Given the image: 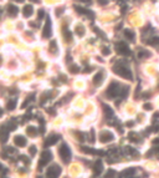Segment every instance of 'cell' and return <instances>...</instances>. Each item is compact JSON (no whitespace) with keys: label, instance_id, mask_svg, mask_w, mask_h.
I'll return each mask as SVG.
<instances>
[{"label":"cell","instance_id":"6da1fadb","mask_svg":"<svg viewBox=\"0 0 159 178\" xmlns=\"http://www.w3.org/2000/svg\"><path fill=\"white\" fill-rule=\"evenodd\" d=\"M113 71H114L118 76H121V77H123V79H125V80H129V81L133 80V75H132L131 69L127 66V65L122 64V63L116 64V65L113 66Z\"/></svg>","mask_w":159,"mask_h":178},{"label":"cell","instance_id":"7a4b0ae2","mask_svg":"<svg viewBox=\"0 0 159 178\" xmlns=\"http://www.w3.org/2000/svg\"><path fill=\"white\" fill-rule=\"evenodd\" d=\"M58 155L65 163H70V161H71V150L67 146V143H65V142L61 143V146L58 148Z\"/></svg>","mask_w":159,"mask_h":178},{"label":"cell","instance_id":"3957f363","mask_svg":"<svg viewBox=\"0 0 159 178\" xmlns=\"http://www.w3.org/2000/svg\"><path fill=\"white\" fill-rule=\"evenodd\" d=\"M121 88H122V87H121V85H119L118 82H116V81L111 82L109 86L107 87V90H106V96H107L108 99H114V97L119 96Z\"/></svg>","mask_w":159,"mask_h":178},{"label":"cell","instance_id":"277c9868","mask_svg":"<svg viewBox=\"0 0 159 178\" xmlns=\"http://www.w3.org/2000/svg\"><path fill=\"white\" fill-rule=\"evenodd\" d=\"M116 50L122 56H129L131 55V49H129V46L127 45L124 41H118L116 44Z\"/></svg>","mask_w":159,"mask_h":178},{"label":"cell","instance_id":"5b68a950","mask_svg":"<svg viewBox=\"0 0 159 178\" xmlns=\"http://www.w3.org/2000/svg\"><path fill=\"white\" fill-rule=\"evenodd\" d=\"M51 160H52V153H51L49 150H45V151L41 153L40 161H39V168H42L44 166L49 164Z\"/></svg>","mask_w":159,"mask_h":178},{"label":"cell","instance_id":"8992f818","mask_svg":"<svg viewBox=\"0 0 159 178\" xmlns=\"http://www.w3.org/2000/svg\"><path fill=\"white\" fill-rule=\"evenodd\" d=\"M113 140H114V135H113L111 131H108V130L101 131V133H100V141H101L102 143H109V142H112Z\"/></svg>","mask_w":159,"mask_h":178},{"label":"cell","instance_id":"52a82bcc","mask_svg":"<svg viewBox=\"0 0 159 178\" xmlns=\"http://www.w3.org/2000/svg\"><path fill=\"white\" fill-rule=\"evenodd\" d=\"M61 174V167L58 164H51L47 171H46V176L47 177H58Z\"/></svg>","mask_w":159,"mask_h":178},{"label":"cell","instance_id":"ba28073f","mask_svg":"<svg viewBox=\"0 0 159 178\" xmlns=\"http://www.w3.org/2000/svg\"><path fill=\"white\" fill-rule=\"evenodd\" d=\"M60 135L58 133H52V135H50L46 140H45V143H44V146L45 147H50V146H54V144H56L58 141H60Z\"/></svg>","mask_w":159,"mask_h":178},{"label":"cell","instance_id":"9c48e42d","mask_svg":"<svg viewBox=\"0 0 159 178\" xmlns=\"http://www.w3.org/2000/svg\"><path fill=\"white\" fill-rule=\"evenodd\" d=\"M51 35H52L51 19L47 16V19H46V22H45V26H44V30H42V36H44V38H46V39H49V38H51Z\"/></svg>","mask_w":159,"mask_h":178},{"label":"cell","instance_id":"30bf717a","mask_svg":"<svg viewBox=\"0 0 159 178\" xmlns=\"http://www.w3.org/2000/svg\"><path fill=\"white\" fill-rule=\"evenodd\" d=\"M74 8H75V10L78 13V14H82V15H86L87 18H89V19H93L94 18V14L89 10V9H86V8H83V6H80V5H74Z\"/></svg>","mask_w":159,"mask_h":178},{"label":"cell","instance_id":"8fae6325","mask_svg":"<svg viewBox=\"0 0 159 178\" xmlns=\"http://www.w3.org/2000/svg\"><path fill=\"white\" fill-rule=\"evenodd\" d=\"M81 151L83 153H89V155H97V156H105L106 152L101 151V150H93V148L86 147V146H81Z\"/></svg>","mask_w":159,"mask_h":178},{"label":"cell","instance_id":"7c38bea8","mask_svg":"<svg viewBox=\"0 0 159 178\" xmlns=\"http://www.w3.org/2000/svg\"><path fill=\"white\" fill-rule=\"evenodd\" d=\"M102 172H103V163L101 160H97L93 164V174L96 177H98L102 174Z\"/></svg>","mask_w":159,"mask_h":178},{"label":"cell","instance_id":"4fadbf2b","mask_svg":"<svg viewBox=\"0 0 159 178\" xmlns=\"http://www.w3.org/2000/svg\"><path fill=\"white\" fill-rule=\"evenodd\" d=\"M9 132H10V131L6 128L5 125L0 126V141H2L3 143H5V142L8 141V138H9Z\"/></svg>","mask_w":159,"mask_h":178},{"label":"cell","instance_id":"5bb4252c","mask_svg":"<svg viewBox=\"0 0 159 178\" xmlns=\"http://www.w3.org/2000/svg\"><path fill=\"white\" fill-rule=\"evenodd\" d=\"M14 143H15V146H18V147H25V146L27 144V140H26L25 136L18 135V136L14 137Z\"/></svg>","mask_w":159,"mask_h":178},{"label":"cell","instance_id":"9a60e30c","mask_svg":"<svg viewBox=\"0 0 159 178\" xmlns=\"http://www.w3.org/2000/svg\"><path fill=\"white\" fill-rule=\"evenodd\" d=\"M102 108H103V113H105V116H106L107 118H112V117L114 116V111H113V108H112L109 105L103 103V105H102Z\"/></svg>","mask_w":159,"mask_h":178},{"label":"cell","instance_id":"2e32d148","mask_svg":"<svg viewBox=\"0 0 159 178\" xmlns=\"http://www.w3.org/2000/svg\"><path fill=\"white\" fill-rule=\"evenodd\" d=\"M92 81H93V85H94V86H101V83H102V81H103V72H102V71H98L97 74H94Z\"/></svg>","mask_w":159,"mask_h":178},{"label":"cell","instance_id":"e0dca14e","mask_svg":"<svg viewBox=\"0 0 159 178\" xmlns=\"http://www.w3.org/2000/svg\"><path fill=\"white\" fill-rule=\"evenodd\" d=\"M33 14H34V8L31 6V5H25L22 8V15H24V18H30Z\"/></svg>","mask_w":159,"mask_h":178},{"label":"cell","instance_id":"ac0fdd59","mask_svg":"<svg viewBox=\"0 0 159 178\" xmlns=\"http://www.w3.org/2000/svg\"><path fill=\"white\" fill-rule=\"evenodd\" d=\"M123 34H124V38H125L127 40L134 41V39H136V34H134V31L129 30V29H124V30H123Z\"/></svg>","mask_w":159,"mask_h":178},{"label":"cell","instance_id":"d6986e66","mask_svg":"<svg viewBox=\"0 0 159 178\" xmlns=\"http://www.w3.org/2000/svg\"><path fill=\"white\" fill-rule=\"evenodd\" d=\"M123 151H124V153L125 155H129V156H138V152H137V150L136 148H133V147H131V146H125L124 148H123Z\"/></svg>","mask_w":159,"mask_h":178},{"label":"cell","instance_id":"ffe728a7","mask_svg":"<svg viewBox=\"0 0 159 178\" xmlns=\"http://www.w3.org/2000/svg\"><path fill=\"white\" fill-rule=\"evenodd\" d=\"M62 35H63V38H65V41H66V42H71V41H72V34H71V31L69 30V29L65 27V26H63Z\"/></svg>","mask_w":159,"mask_h":178},{"label":"cell","instance_id":"44dd1931","mask_svg":"<svg viewBox=\"0 0 159 178\" xmlns=\"http://www.w3.org/2000/svg\"><path fill=\"white\" fill-rule=\"evenodd\" d=\"M85 26L82 25V24H78V25H76L75 26V33H76V35L77 36H80V38H82L83 35H85Z\"/></svg>","mask_w":159,"mask_h":178},{"label":"cell","instance_id":"7402d4cb","mask_svg":"<svg viewBox=\"0 0 159 178\" xmlns=\"http://www.w3.org/2000/svg\"><path fill=\"white\" fill-rule=\"evenodd\" d=\"M26 133L30 136V137H36L38 136V128L35 127V126H29L27 128H26Z\"/></svg>","mask_w":159,"mask_h":178},{"label":"cell","instance_id":"603a6c76","mask_svg":"<svg viewBox=\"0 0 159 178\" xmlns=\"http://www.w3.org/2000/svg\"><path fill=\"white\" fill-rule=\"evenodd\" d=\"M136 174V169L134 168H127L121 173V177H132Z\"/></svg>","mask_w":159,"mask_h":178},{"label":"cell","instance_id":"cb8c5ba5","mask_svg":"<svg viewBox=\"0 0 159 178\" xmlns=\"http://www.w3.org/2000/svg\"><path fill=\"white\" fill-rule=\"evenodd\" d=\"M128 94H129V87H128V86H125V87L123 86V87L121 88V92H119V97H121V100L127 99Z\"/></svg>","mask_w":159,"mask_h":178},{"label":"cell","instance_id":"d4e9b609","mask_svg":"<svg viewBox=\"0 0 159 178\" xmlns=\"http://www.w3.org/2000/svg\"><path fill=\"white\" fill-rule=\"evenodd\" d=\"M5 126H6V128L9 130V131H14L16 127H18V123H16V120H10V121H8L6 123H5Z\"/></svg>","mask_w":159,"mask_h":178},{"label":"cell","instance_id":"484cf974","mask_svg":"<svg viewBox=\"0 0 159 178\" xmlns=\"http://www.w3.org/2000/svg\"><path fill=\"white\" fill-rule=\"evenodd\" d=\"M18 11H19V9H18L15 5L10 4V5L8 6V14H9L10 16H16V15H18Z\"/></svg>","mask_w":159,"mask_h":178},{"label":"cell","instance_id":"4316f807","mask_svg":"<svg viewBox=\"0 0 159 178\" xmlns=\"http://www.w3.org/2000/svg\"><path fill=\"white\" fill-rule=\"evenodd\" d=\"M50 51H51V54H55V55H57V52H58V47H57V44L55 40L50 41Z\"/></svg>","mask_w":159,"mask_h":178},{"label":"cell","instance_id":"83f0119b","mask_svg":"<svg viewBox=\"0 0 159 178\" xmlns=\"http://www.w3.org/2000/svg\"><path fill=\"white\" fill-rule=\"evenodd\" d=\"M33 100H35V95H34V94H33V95H29V97H27V99H26V100H25V101L22 102L21 107H22V108L27 107V106H29V103H30L31 101H33Z\"/></svg>","mask_w":159,"mask_h":178},{"label":"cell","instance_id":"f1b7e54d","mask_svg":"<svg viewBox=\"0 0 159 178\" xmlns=\"http://www.w3.org/2000/svg\"><path fill=\"white\" fill-rule=\"evenodd\" d=\"M138 56H139V59H148V57L152 56V54L149 51H147V50H141L139 54H138Z\"/></svg>","mask_w":159,"mask_h":178},{"label":"cell","instance_id":"f546056e","mask_svg":"<svg viewBox=\"0 0 159 178\" xmlns=\"http://www.w3.org/2000/svg\"><path fill=\"white\" fill-rule=\"evenodd\" d=\"M15 107H16V100H10V101H8V103H6V108H8L9 111L15 110Z\"/></svg>","mask_w":159,"mask_h":178},{"label":"cell","instance_id":"4dcf8cb0","mask_svg":"<svg viewBox=\"0 0 159 178\" xmlns=\"http://www.w3.org/2000/svg\"><path fill=\"white\" fill-rule=\"evenodd\" d=\"M75 136L78 138V141H80V142H85V140H86L85 133H83V132H81V131H75Z\"/></svg>","mask_w":159,"mask_h":178},{"label":"cell","instance_id":"1f68e13d","mask_svg":"<svg viewBox=\"0 0 159 178\" xmlns=\"http://www.w3.org/2000/svg\"><path fill=\"white\" fill-rule=\"evenodd\" d=\"M51 96H52V95H51V92H49V91H46L45 94H42V96H41V105H44Z\"/></svg>","mask_w":159,"mask_h":178},{"label":"cell","instance_id":"d6a6232c","mask_svg":"<svg viewBox=\"0 0 159 178\" xmlns=\"http://www.w3.org/2000/svg\"><path fill=\"white\" fill-rule=\"evenodd\" d=\"M148 44L152 46H158L159 45V38H150L148 40Z\"/></svg>","mask_w":159,"mask_h":178},{"label":"cell","instance_id":"836d02e7","mask_svg":"<svg viewBox=\"0 0 159 178\" xmlns=\"http://www.w3.org/2000/svg\"><path fill=\"white\" fill-rule=\"evenodd\" d=\"M128 137L132 140V142H139V138H138V135L136 133V132H131L129 135H128Z\"/></svg>","mask_w":159,"mask_h":178},{"label":"cell","instance_id":"e575fe53","mask_svg":"<svg viewBox=\"0 0 159 178\" xmlns=\"http://www.w3.org/2000/svg\"><path fill=\"white\" fill-rule=\"evenodd\" d=\"M78 71H80V67L77 65H71L70 66V72L71 74H77Z\"/></svg>","mask_w":159,"mask_h":178},{"label":"cell","instance_id":"d590c367","mask_svg":"<svg viewBox=\"0 0 159 178\" xmlns=\"http://www.w3.org/2000/svg\"><path fill=\"white\" fill-rule=\"evenodd\" d=\"M114 176H116V171H114V169H108V171L105 173V177H107V178L114 177Z\"/></svg>","mask_w":159,"mask_h":178},{"label":"cell","instance_id":"8d00e7d4","mask_svg":"<svg viewBox=\"0 0 159 178\" xmlns=\"http://www.w3.org/2000/svg\"><path fill=\"white\" fill-rule=\"evenodd\" d=\"M29 151H30V155H31V156H35L36 152H38V148H36L35 146H31V147L29 148Z\"/></svg>","mask_w":159,"mask_h":178},{"label":"cell","instance_id":"74e56055","mask_svg":"<svg viewBox=\"0 0 159 178\" xmlns=\"http://www.w3.org/2000/svg\"><path fill=\"white\" fill-rule=\"evenodd\" d=\"M19 158L21 160V162H24V163H26V164H29V163H30V160H29V157H26V156H24V155L19 156Z\"/></svg>","mask_w":159,"mask_h":178},{"label":"cell","instance_id":"f35d334b","mask_svg":"<svg viewBox=\"0 0 159 178\" xmlns=\"http://www.w3.org/2000/svg\"><path fill=\"white\" fill-rule=\"evenodd\" d=\"M40 133H44L45 132V123H44V120L42 118H40Z\"/></svg>","mask_w":159,"mask_h":178},{"label":"cell","instance_id":"ab89813d","mask_svg":"<svg viewBox=\"0 0 159 178\" xmlns=\"http://www.w3.org/2000/svg\"><path fill=\"white\" fill-rule=\"evenodd\" d=\"M44 18H45V11H44L42 9H40V10L38 11V19L41 20V19H44Z\"/></svg>","mask_w":159,"mask_h":178},{"label":"cell","instance_id":"60d3db41","mask_svg":"<svg viewBox=\"0 0 159 178\" xmlns=\"http://www.w3.org/2000/svg\"><path fill=\"white\" fill-rule=\"evenodd\" d=\"M94 138H96V136H94V131L91 130V132H89V142H94Z\"/></svg>","mask_w":159,"mask_h":178},{"label":"cell","instance_id":"b9f144b4","mask_svg":"<svg viewBox=\"0 0 159 178\" xmlns=\"http://www.w3.org/2000/svg\"><path fill=\"white\" fill-rule=\"evenodd\" d=\"M102 54H103L105 56H108V55L111 54V51H109L108 47H102Z\"/></svg>","mask_w":159,"mask_h":178},{"label":"cell","instance_id":"7bdbcfd3","mask_svg":"<svg viewBox=\"0 0 159 178\" xmlns=\"http://www.w3.org/2000/svg\"><path fill=\"white\" fill-rule=\"evenodd\" d=\"M143 108H144V110H148V111H150V110H152V105L147 102V103H144V105H143Z\"/></svg>","mask_w":159,"mask_h":178},{"label":"cell","instance_id":"ee69618b","mask_svg":"<svg viewBox=\"0 0 159 178\" xmlns=\"http://www.w3.org/2000/svg\"><path fill=\"white\" fill-rule=\"evenodd\" d=\"M76 2H80V3H86V4H91L92 0H76Z\"/></svg>","mask_w":159,"mask_h":178},{"label":"cell","instance_id":"f6af8a7d","mask_svg":"<svg viewBox=\"0 0 159 178\" xmlns=\"http://www.w3.org/2000/svg\"><path fill=\"white\" fill-rule=\"evenodd\" d=\"M60 79L62 80V82H66V80H67V77H66V76H63V75H60Z\"/></svg>","mask_w":159,"mask_h":178},{"label":"cell","instance_id":"bcb514c9","mask_svg":"<svg viewBox=\"0 0 159 178\" xmlns=\"http://www.w3.org/2000/svg\"><path fill=\"white\" fill-rule=\"evenodd\" d=\"M91 70H92V67H89V66H87V67H86V69L83 70V72H87V74H88V72H91Z\"/></svg>","mask_w":159,"mask_h":178},{"label":"cell","instance_id":"7dc6e473","mask_svg":"<svg viewBox=\"0 0 159 178\" xmlns=\"http://www.w3.org/2000/svg\"><path fill=\"white\" fill-rule=\"evenodd\" d=\"M153 144H155V146H159V138H155V140L153 141Z\"/></svg>","mask_w":159,"mask_h":178},{"label":"cell","instance_id":"c3c4849f","mask_svg":"<svg viewBox=\"0 0 159 178\" xmlns=\"http://www.w3.org/2000/svg\"><path fill=\"white\" fill-rule=\"evenodd\" d=\"M98 3H100V4H107L108 0H98Z\"/></svg>","mask_w":159,"mask_h":178},{"label":"cell","instance_id":"681fc988","mask_svg":"<svg viewBox=\"0 0 159 178\" xmlns=\"http://www.w3.org/2000/svg\"><path fill=\"white\" fill-rule=\"evenodd\" d=\"M30 25H31V26H35V27H38V26H39L38 24H34V22H30Z\"/></svg>","mask_w":159,"mask_h":178},{"label":"cell","instance_id":"f907efd6","mask_svg":"<svg viewBox=\"0 0 159 178\" xmlns=\"http://www.w3.org/2000/svg\"><path fill=\"white\" fill-rule=\"evenodd\" d=\"M0 116H3V110L0 108Z\"/></svg>","mask_w":159,"mask_h":178},{"label":"cell","instance_id":"816d5d0a","mask_svg":"<svg viewBox=\"0 0 159 178\" xmlns=\"http://www.w3.org/2000/svg\"><path fill=\"white\" fill-rule=\"evenodd\" d=\"M16 2H20V3H22V2H24V0H16Z\"/></svg>","mask_w":159,"mask_h":178},{"label":"cell","instance_id":"f5cc1de1","mask_svg":"<svg viewBox=\"0 0 159 178\" xmlns=\"http://www.w3.org/2000/svg\"><path fill=\"white\" fill-rule=\"evenodd\" d=\"M0 15H2V8H0Z\"/></svg>","mask_w":159,"mask_h":178},{"label":"cell","instance_id":"db71d44e","mask_svg":"<svg viewBox=\"0 0 159 178\" xmlns=\"http://www.w3.org/2000/svg\"><path fill=\"white\" fill-rule=\"evenodd\" d=\"M38 2H39V0H35V3H38Z\"/></svg>","mask_w":159,"mask_h":178},{"label":"cell","instance_id":"11a10c76","mask_svg":"<svg viewBox=\"0 0 159 178\" xmlns=\"http://www.w3.org/2000/svg\"><path fill=\"white\" fill-rule=\"evenodd\" d=\"M118 2H122V0H118Z\"/></svg>","mask_w":159,"mask_h":178},{"label":"cell","instance_id":"9f6ffc18","mask_svg":"<svg viewBox=\"0 0 159 178\" xmlns=\"http://www.w3.org/2000/svg\"><path fill=\"white\" fill-rule=\"evenodd\" d=\"M158 87H159V86H158Z\"/></svg>","mask_w":159,"mask_h":178}]
</instances>
